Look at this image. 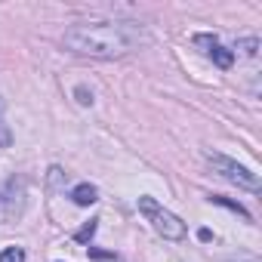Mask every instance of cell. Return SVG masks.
I'll use <instances>...</instances> for the list:
<instances>
[{
	"instance_id": "1",
	"label": "cell",
	"mask_w": 262,
	"mask_h": 262,
	"mask_svg": "<svg viewBox=\"0 0 262 262\" xmlns=\"http://www.w3.org/2000/svg\"><path fill=\"white\" fill-rule=\"evenodd\" d=\"M148 40V34L136 22H80L71 25L62 37V43L90 59H120L126 53L139 50Z\"/></svg>"
},
{
	"instance_id": "2",
	"label": "cell",
	"mask_w": 262,
	"mask_h": 262,
	"mask_svg": "<svg viewBox=\"0 0 262 262\" xmlns=\"http://www.w3.org/2000/svg\"><path fill=\"white\" fill-rule=\"evenodd\" d=\"M139 213L151 222V228H155L161 237H167V241H182V237H185V222H182L179 216H173L170 210H164L155 198L142 194V198H139Z\"/></svg>"
},
{
	"instance_id": "3",
	"label": "cell",
	"mask_w": 262,
	"mask_h": 262,
	"mask_svg": "<svg viewBox=\"0 0 262 262\" xmlns=\"http://www.w3.org/2000/svg\"><path fill=\"white\" fill-rule=\"evenodd\" d=\"M207 161H210V167H213L222 179H228L231 185L247 188V191H259V188H262L259 176L250 173L247 167H241L237 161H231V158H225V155H213V151H207Z\"/></svg>"
},
{
	"instance_id": "4",
	"label": "cell",
	"mask_w": 262,
	"mask_h": 262,
	"mask_svg": "<svg viewBox=\"0 0 262 262\" xmlns=\"http://www.w3.org/2000/svg\"><path fill=\"white\" fill-rule=\"evenodd\" d=\"M194 43H198V47H204V53H207L219 68H231V65H234V53H231V50H225L216 37H210V34H194Z\"/></svg>"
},
{
	"instance_id": "5",
	"label": "cell",
	"mask_w": 262,
	"mask_h": 262,
	"mask_svg": "<svg viewBox=\"0 0 262 262\" xmlns=\"http://www.w3.org/2000/svg\"><path fill=\"white\" fill-rule=\"evenodd\" d=\"M71 201H74L77 207H90V204H96V201H99V191H96V185L80 182V185L71 191Z\"/></svg>"
},
{
	"instance_id": "6",
	"label": "cell",
	"mask_w": 262,
	"mask_h": 262,
	"mask_svg": "<svg viewBox=\"0 0 262 262\" xmlns=\"http://www.w3.org/2000/svg\"><path fill=\"white\" fill-rule=\"evenodd\" d=\"M210 201H213V204H219V207H228V210H234L237 216H244V219L250 222V213H247V210H244V207H241L237 201H228V198H219V194H213Z\"/></svg>"
},
{
	"instance_id": "7",
	"label": "cell",
	"mask_w": 262,
	"mask_h": 262,
	"mask_svg": "<svg viewBox=\"0 0 262 262\" xmlns=\"http://www.w3.org/2000/svg\"><path fill=\"white\" fill-rule=\"evenodd\" d=\"M96 228H99V219H90L80 231H74V241H77V244H86V241L96 234Z\"/></svg>"
},
{
	"instance_id": "8",
	"label": "cell",
	"mask_w": 262,
	"mask_h": 262,
	"mask_svg": "<svg viewBox=\"0 0 262 262\" xmlns=\"http://www.w3.org/2000/svg\"><path fill=\"white\" fill-rule=\"evenodd\" d=\"M0 262H25V250L22 247H7L0 253Z\"/></svg>"
},
{
	"instance_id": "9",
	"label": "cell",
	"mask_w": 262,
	"mask_h": 262,
	"mask_svg": "<svg viewBox=\"0 0 262 262\" xmlns=\"http://www.w3.org/2000/svg\"><path fill=\"white\" fill-rule=\"evenodd\" d=\"M10 139H13V136H10V126L4 123V102H0V148H7Z\"/></svg>"
},
{
	"instance_id": "10",
	"label": "cell",
	"mask_w": 262,
	"mask_h": 262,
	"mask_svg": "<svg viewBox=\"0 0 262 262\" xmlns=\"http://www.w3.org/2000/svg\"><path fill=\"white\" fill-rule=\"evenodd\" d=\"M241 47H244V53H247V56H256L259 40H256V37H250V40H241Z\"/></svg>"
},
{
	"instance_id": "11",
	"label": "cell",
	"mask_w": 262,
	"mask_h": 262,
	"mask_svg": "<svg viewBox=\"0 0 262 262\" xmlns=\"http://www.w3.org/2000/svg\"><path fill=\"white\" fill-rule=\"evenodd\" d=\"M77 102L80 105H93V93H86V86H77Z\"/></svg>"
},
{
	"instance_id": "12",
	"label": "cell",
	"mask_w": 262,
	"mask_h": 262,
	"mask_svg": "<svg viewBox=\"0 0 262 262\" xmlns=\"http://www.w3.org/2000/svg\"><path fill=\"white\" fill-rule=\"evenodd\" d=\"M93 259H114V253H105V250H90Z\"/></svg>"
},
{
	"instance_id": "13",
	"label": "cell",
	"mask_w": 262,
	"mask_h": 262,
	"mask_svg": "<svg viewBox=\"0 0 262 262\" xmlns=\"http://www.w3.org/2000/svg\"><path fill=\"white\" fill-rule=\"evenodd\" d=\"M198 237H201V241H210L213 234H210V228H201V231H198Z\"/></svg>"
}]
</instances>
